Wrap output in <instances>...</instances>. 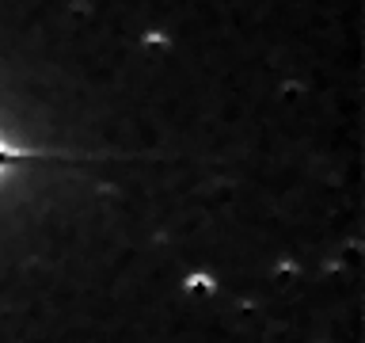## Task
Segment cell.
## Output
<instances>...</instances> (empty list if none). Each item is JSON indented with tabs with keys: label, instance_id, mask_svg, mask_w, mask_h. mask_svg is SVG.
Returning a JSON list of instances; mask_svg holds the SVG:
<instances>
[{
	"label": "cell",
	"instance_id": "obj_1",
	"mask_svg": "<svg viewBox=\"0 0 365 343\" xmlns=\"http://www.w3.org/2000/svg\"><path fill=\"white\" fill-rule=\"evenodd\" d=\"M19 160H42V153H11V149H0V168L19 164Z\"/></svg>",
	"mask_w": 365,
	"mask_h": 343
}]
</instances>
